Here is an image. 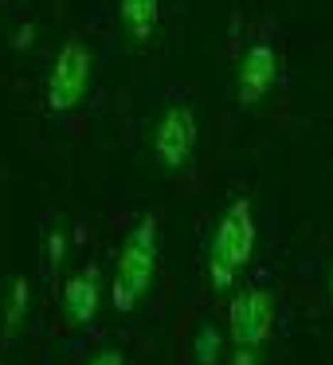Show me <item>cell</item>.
<instances>
[{"mask_svg":"<svg viewBox=\"0 0 333 365\" xmlns=\"http://www.w3.org/2000/svg\"><path fill=\"white\" fill-rule=\"evenodd\" d=\"M90 365H126V357H122V349H98Z\"/></svg>","mask_w":333,"mask_h":365,"instance_id":"cell-12","label":"cell"},{"mask_svg":"<svg viewBox=\"0 0 333 365\" xmlns=\"http://www.w3.org/2000/svg\"><path fill=\"white\" fill-rule=\"evenodd\" d=\"M196 150V114L189 106H169L153 130V153L165 169H181Z\"/></svg>","mask_w":333,"mask_h":365,"instance_id":"cell-5","label":"cell"},{"mask_svg":"<svg viewBox=\"0 0 333 365\" xmlns=\"http://www.w3.org/2000/svg\"><path fill=\"white\" fill-rule=\"evenodd\" d=\"M157 216H142L130 228L126 244L118 252V275H114V307L126 314L142 302V294L153 287L157 275Z\"/></svg>","mask_w":333,"mask_h":365,"instance_id":"cell-2","label":"cell"},{"mask_svg":"<svg viewBox=\"0 0 333 365\" xmlns=\"http://www.w3.org/2000/svg\"><path fill=\"white\" fill-rule=\"evenodd\" d=\"M255 216H251V205L247 200H236L228 205V212L220 216L216 224V236H212V247H208V283L212 291H228L236 283V275L251 263L255 255Z\"/></svg>","mask_w":333,"mask_h":365,"instance_id":"cell-1","label":"cell"},{"mask_svg":"<svg viewBox=\"0 0 333 365\" xmlns=\"http://www.w3.org/2000/svg\"><path fill=\"white\" fill-rule=\"evenodd\" d=\"M118 9H122V20H126V32L137 43H149V36L157 32V20H161V0H118Z\"/></svg>","mask_w":333,"mask_h":365,"instance_id":"cell-8","label":"cell"},{"mask_svg":"<svg viewBox=\"0 0 333 365\" xmlns=\"http://www.w3.org/2000/svg\"><path fill=\"white\" fill-rule=\"evenodd\" d=\"M98 302H102V279L95 267H83L79 275L67 279L63 287V310L71 326H87L98 314Z\"/></svg>","mask_w":333,"mask_h":365,"instance_id":"cell-7","label":"cell"},{"mask_svg":"<svg viewBox=\"0 0 333 365\" xmlns=\"http://www.w3.org/2000/svg\"><path fill=\"white\" fill-rule=\"evenodd\" d=\"M329 294H333V267H329Z\"/></svg>","mask_w":333,"mask_h":365,"instance_id":"cell-14","label":"cell"},{"mask_svg":"<svg viewBox=\"0 0 333 365\" xmlns=\"http://www.w3.org/2000/svg\"><path fill=\"white\" fill-rule=\"evenodd\" d=\"M63 252H67V236H63V232H48V267L51 271H59V267H63Z\"/></svg>","mask_w":333,"mask_h":365,"instance_id":"cell-11","label":"cell"},{"mask_svg":"<svg viewBox=\"0 0 333 365\" xmlns=\"http://www.w3.org/2000/svg\"><path fill=\"white\" fill-rule=\"evenodd\" d=\"M275 79H278V56H275V48H270V43H255V48L243 56V63H239V87H236L239 103H243V106L263 103V98H267V91L275 87Z\"/></svg>","mask_w":333,"mask_h":365,"instance_id":"cell-6","label":"cell"},{"mask_svg":"<svg viewBox=\"0 0 333 365\" xmlns=\"http://www.w3.org/2000/svg\"><path fill=\"white\" fill-rule=\"evenodd\" d=\"M231 365H259V349H236Z\"/></svg>","mask_w":333,"mask_h":365,"instance_id":"cell-13","label":"cell"},{"mask_svg":"<svg viewBox=\"0 0 333 365\" xmlns=\"http://www.w3.org/2000/svg\"><path fill=\"white\" fill-rule=\"evenodd\" d=\"M270 318H275V310H270V294L263 287L239 291L228 307V326L236 349H259L270 334Z\"/></svg>","mask_w":333,"mask_h":365,"instance_id":"cell-4","label":"cell"},{"mask_svg":"<svg viewBox=\"0 0 333 365\" xmlns=\"http://www.w3.org/2000/svg\"><path fill=\"white\" fill-rule=\"evenodd\" d=\"M90 48L83 40H71L63 43V51L56 56L51 63V75H48V110L51 114H67L83 103L87 95V83H90Z\"/></svg>","mask_w":333,"mask_h":365,"instance_id":"cell-3","label":"cell"},{"mask_svg":"<svg viewBox=\"0 0 333 365\" xmlns=\"http://www.w3.org/2000/svg\"><path fill=\"white\" fill-rule=\"evenodd\" d=\"M24 310H28V283H24V279H16V283H12V294H9V307H4V330H9V334L20 326Z\"/></svg>","mask_w":333,"mask_h":365,"instance_id":"cell-10","label":"cell"},{"mask_svg":"<svg viewBox=\"0 0 333 365\" xmlns=\"http://www.w3.org/2000/svg\"><path fill=\"white\" fill-rule=\"evenodd\" d=\"M220 330H216L212 322L200 326L196 334V346H192V354H196V365H216V357H220Z\"/></svg>","mask_w":333,"mask_h":365,"instance_id":"cell-9","label":"cell"}]
</instances>
